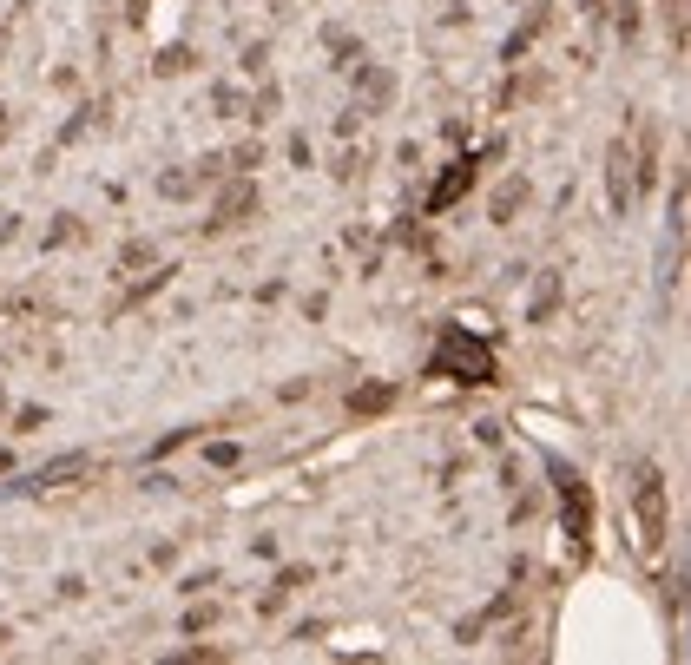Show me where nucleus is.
<instances>
[{
    "mask_svg": "<svg viewBox=\"0 0 691 665\" xmlns=\"http://www.w3.org/2000/svg\"><path fill=\"white\" fill-rule=\"evenodd\" d=\"M639 514H645V547H652L659 540V475L652 468L639 475Z\"/></svg>",
    "mask_w": 691,
    "mask_h": 665,
    "instance_id": "1",
    "label": "nucleus"
}]
</instances>
